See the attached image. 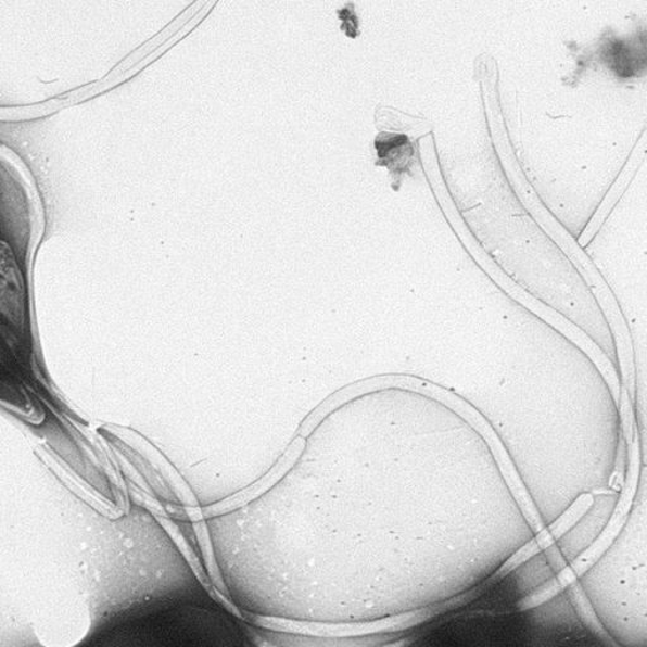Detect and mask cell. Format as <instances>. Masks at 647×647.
Returning a JSON list of instances; mask_svg holds the SVG:
<instances>
[{"label": "cell", "instance_id": "6da1fadb", "mask_svg": "<svg viewBox=\"0 0 647 647\" xmlns=\"http://www.w3.org/2000/svg\"><path fill=\"white\" fill-rule=\"evenodd\" d=\"M629 472L627 481L623 484V493L616 510L612 520L608 523L604 534L599 536L598 541L591 546L587 551H584L580 559H576L574 563L563 570L557 580L546 584L541 591L534 593V595L523 598L519 604L520 611L530 610V608L536 607L545 602V600L558 595L560 591L569 587L570 584L576 581V578L582 575L595 561L602 556L610 546L616 536L619 535L623 523L627 519L631 505L635 497L638 481V468H640V449H638V443L636 436H634L633 443L629 445Z\"/></svg>", "mask_w": 647, "mask_h": 647}, {"label": "cell", "instance_id": "7a4b0ae2", "mask_svg": "<svg viewBox=\"0 0 647 647\" xmlns=\"http://www.w3.org/2000/svg\"><path fill=\"white\" fill-rule=\"evenodd\" d=\"M375 382L377 389L397 386L420 391L422 394H428L437 399H442L445 404H449L452 407L456 408L457 411L464 414L469 422L473 423V426L481 431V434L487 439L493 453L496 454L500 471H503L508 484H510V489L515 497L518 498L523 512H525L530 525L535 530L542 529V521L535 510L533 500L530 499L528 492L523 489L518 473L515 472L511 460L507 457L503 444H500L496 434L493 433L489 423L484 421L479 413L474 411V408L471 405L461 402L458 396L449 394L448 391L437 388L435 384L416 380L413 379V377H381V379H377Z\"/></svg>", "mask_w": 647, "mask_h": 647}, {"label": "cell", "instance_id": "3957f363", "mask_svg": "<svg viewBox=\"0 0 647 647\" xmlns=\"http://www.w3.org/2000/svg\"><path fill=\"white\" fill-rule=\"evenodd\" d=\"M244 620L253 625L264 627L277 633L305 635L310 637L338 638V637H358L372 634L389 633L398 629V619L390 618L375 622L366 623H322L292 621L276 618H266L245 613Z\"/></svg>", "mask_w": 647, "mask_h": 647}, {"label": "cell", "instance_id": "277c9868", "mask_svg": "<svg viewBox=\"0 0 647 647\" xmlns=\"http://www.w3.org/2000/svg\"><path fill=\"white\" fill-rule=\"evenodd\" d=\"M134 497L136 500H138V503L148 508V510L155 516V519L160 522V525L167 531L169 537L173 538V542L181 551L182 557L187 559L188 564L190 566L192 572H194L198 581L203 585L204 589L210 593L211 597L217 600V602H219L223 607L227 608L228 612L236 616V618L244 620L243 613L238 610V607L233 604V600L230 599V597L221 595L217 588H214L211 578L205 572L202 563H200L196 553L191 548V545L188 543L187 538H185L179 527H177L176 523L169 519L165 507L162 506L156 498H153L151 493L142 492L140 490H136L135 487Z\"/></svg>", "mask_w": 647, "mask_h": 647}, {"label": "cell", "instance_id": "5b68a950", "mask_svg": "<svg viewBox=\"0 0 647 647\" xmlns=\"http://www.w3.org/2000/svg\"><path fill=\"white\" fill-rule=\"evenodd\" d=\"M303 448V439H297L287 454H284L279 464H277L272 471L267 473L264 479L253 483L249 489L236 493V495L232 497L223 499L218 504L202 508L204 516H207V518H214V516L225 515L264 495V493H266L268 490H271L274 485L281 481L284 474L290 471L296 459L300 457V453H302Z\"/></svg>", "mask_w": 647, "mask_h": 647}, {"label": "cell", "instance_id": "8992f818", "mask_svg": "<svg viewBox=\"0 0 647 647\" xmlns=\"http://www.w3.org/2000/svg\"><path fill=\"white\" fill-rule=\"evenodd\" d=\"M167 510L174 515H179L177 518L181 520H191L192 527H194L195 534L198 536L200 549H202L204 563L207 568V575H210L214 588H217L221 595L230 597L225 580H223L217 560H215L213 544L211 541L210 531H207L206 523L204 521L205 516L202 508H200V506H183L180 508L179 506L176 507L174 505H169L167 506Z\"/></svg>", "mask_w": 647, "mask_h": 647}, {"label": "cell", "instance_id": "52a82bcc", "mask_svg": "<svg viewBox=\"0 0 647 647\" xmlns=\"http://www.w3.org/2000/svg\"><path fill=\"white\" fill-rule=\"evenodd\" d=\"M574 583L570 584L572 585V588H570V596H572L573 602L576 607V610L580 611L581 618L584 620L585 623H587L593 633L602 636L604 638H607L608 635L604 630L602 625H600L599 621L597 620L595 612H593L587 598H585L584 596L583 591L580 588V585H576Z\"/></svg>", "mask_w": 647, "mask_h": 647}, {"label": "cell", "instance_id": "ba28073f", "mask_svg": "<svg viewBox=\"0 0 647 647\" xmlns=\"http://www.w3.org/2000/svg\"><path fill=\"white\" fill-rule=\"evenodd\" d=\"M626 442L625 439H621V444H620V452H619V456H618V465H616L614 468V472L612 474V480H611V487L613 489L614 492L620 491L623 487V484H625V471H626V454H627V449H626Z\"/></svg>", "mask_w": 647, "mask_h": 647}]
</instances>
